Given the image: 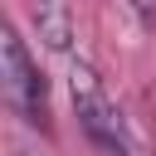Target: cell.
Returning a JSON list of instances; mask_svg holds the SVG:
<instances>
[{
	"mask_svg": "<svg viewBox=\"0 0 156 156\" xmlns=\"http://www.w3.org/2000/svg\"><path fill=\"white\" fill-rule=\"evenodd\" d=\"M0 88H5V102L29 127H49V88H44V73H39V63L29 58L24 39L10 24H0Z\"/></svg>",
	"mask_w": 156,
	"mask_h": 156,
	"instance_id": "cell-1",
	"label": "cell"
},
{
	"mask_svg": "<svg viewBox=\"0 0 156 156\" xmlns=\"http://www.w3.org/2000/svg\"><path fill=\"white\" fill-rule=\"evenodd\" d=\"M34 29H39V39L49 49H68V39H73V10L68 5H39L34 10Z\"/></svg>",
	"mask_w": 156,
	"mask_h": 156,
	"instance_id": "cell-3",
	"label": "cell"
},
{
	"mask_svg": "<svg viewBox=\"0 0 156 156\" xmlns=\"http://www.w3.org/2000/svg\"><path fill=\"white\" fill-rule=\"evenodd\" d=\"M73 107H78V127L88 132V141H93L98 151H107V156H136V141H132V132H127L122 107H117L88 73L73 78Z\"/></svg>",
	"mask_w": 156,
	"mask_h": 156,
	"instance_id": "cell-2",
	"label": "cell"
}]
</instances>
